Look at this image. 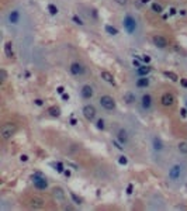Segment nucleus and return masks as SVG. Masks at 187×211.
I'll return each instance as SVG.
<instances>
[{
  "mask_svg": "<svg viewBox=\"0 0 187 211\" xmlns=\"http://www.w3.org/2000/svg\"><path fill=\"white\" fill-rule=\"evenodd\" d=\"M7 20L10 24H17L20 21V11L18 10H11L7 16Z\"/></svg>",
  "mask_w": 187,
  "mask_h": 211,
  "instance_id": "nucleus-15",
  "label": "nucleus"
},
{
  "mask_svg": "<svg viewBox=\"0 0 187 211\" xmlns=\"http://www.w3.org/2000/svg\"><path fill=\"white\" fill-rule=\"evenodd\" d=\"M122 25H124V30L130 35H134L137 33V28H138V23L135 20V17H132L131 14H127L122 20Z\"/></svg>",
  "mask_w": 187,
  "mask_h": 211,
  "instance_id": "nucleus-2",
  "label": "nucleus"
},
{
  "mask_svg": "<svg viewBox=\"0 0 187 211\" xmlns=\"http://www.w3.org/2000/svg\"><path fill=\"white\" fill-rule=\"evenodd\" d=\"M174 96L172 93H163L162 97H160V103L163 107H173L174 106Z\"/></svg>",
  "mask_w": 187,
  "mask_h": 211,
  "instance_id": "nucleus-10",
  "label": "nucleus"
},
{
  "mask_svg": "<svg viewBox=\"0 0 187 211\" xmlns=\"http://www.w3.org/2000/svg\"><path fill=\"white\" fill-rule=\"evenodd\" d=\"M132 190H134V186L132 184H128V187H127V194H132Z\"/></svg>",
  "mask_w": 187,
  "mask_h": 211,
  "instance_id": "nucleus-41",
  "label": "nucleus"
},
{
  "mask_svg": "<svg viewBox=\"0 0 187 211\" xmlns=\"http://www.w3.org/2000/svg\"><path fill=\"white\" fill-rule=\"evenodd\" d=\"M149 77L148 76H139V79L137 80V87H141V89H144V87H148L149 86Z\"/></svg>",
  "mask_w": 187,
  "mask_h": 211,
  "instance_id": "nucleus-20",
  "label": "nucleus"
},
{
  "mask_svg": "<svg viewBox=\"0 0 187 211\" xmlns=\"http://www.w3.org/2000/svg\"><path fill=\"white\" fill-rule=\"evenodd\" d=\"M163 75H165L166 77H169L172 82H177V80H179V76H177V75H176L174 72H170V70H165V72H163Z\"/></svg>",
  "mask_w": 187,
  "mask_h": 211,
  "instance_id": "nucleus-23",
  "label": "nucleus"
},
{
  "mask_svg": "<svg viewBox=\"0 0 187 211\" xmlns=\"http://www.w3.org/2000/svg\"><path fill=\"white\" fill-rule=\"evenodd\" d=\"M48 114L51 115V117H54V118H58V117L61 115V108L56 107V106H52V107L48 108Z\"/></svg>",
  "mask_w": 187,
  "mask_h": 211,
  "instance_id": "nucleus-21",
  "label": "nucleus"
},
{
  "mask_svg": "<svg viewBox=\"0 0 187 211\" xmlns=\"http://www.w3.org/2000/svg\"><path fill=\"white\" fill-rule=\"evenodd\" d=\"M132 65L135 66V68H139V66H141V59H139V58L134 59V61H132Z\"/></svg>",
  "mask_w": 187,
  "mask_h": 211,
  "instance_id": "nucleus-36",
  "label": "nucleus"
},
{
  "mask_svg": "<svg viewBox=\"0 0 187 211\" xmlns=\"http://www.w3.org/2000/svg\"><path fill=\"white\" fill-rule=\"evenodd\" d=\"M124 101H125V104H135V101H137V96L132 93V91H127V93H124Z\"/></svg>",
  "mask_w": 187,
  "mask_h": 211,
  "instance_id": "nucleus-17",
  "label": "nucleus"
},
{
  "mask_svg": "<svg viewBox=\"0 0 187 211\" xmlns=\"http://www.w3.org/2000/svg\"><path fill=\"white\" fill-rule=\"evenodd\" d=\"M98 103H100V106H101L103 108H106V110H108V111L114 110V108H115V106H117V103H115L114 97L108 96V94L101 96V97H100V100H98Z\"/></svg>",
  "mask_w": 187,
  "mask_h": 211,
  "instance_id": "nucleus-4",
  "label": "nucleus"
},
{
  "mask_svg": "<svg viewBox=\"0 0 187 211\" xmlns=\"http://www.w3.org/2000/svg\"><path fill=\"white\" fill-rule=\"evenodd\" d=\"M52 197H54L56 201H59V203H63L65 198H66V194H65V191H63V189H61V187H54V189H52Z\"/></svg>",
  "mask_w": 187,
  "mask_h": 211,
  "instance_id": "nucleus-13",
  "label": "nucleus"
},
{
  "mask_svg": "<svg viewBox=\"0 0 187 211\" xmlns=\"http://www.w3.org/2000/svg\"><path fill=\"white\" fill-rule=\"evenodd\" d=\"M152 42H153V45L156 47V48H159V49H165L166 47H167V40L165 38V37H162V35H153V38H152Z\"/></svg>",
  "mask_w": 187,
  "mask_h": 211,
  "instance_id": "nucleus-11",
  "label": "nucleus"
},
{
  "mask_svg": "<svg viewBox=\"0 0 187 211\" xmlns=\"http://www.w3.org/2000/svg\"><path fill=\"white\" fill-rule=\"evenodd\" d=\"M31 179H33V183L37 190H47L48 189V180L42 173L37 172V173H34L31 176Z\"/></svg>",
  "mask_w": 187,
  "mask_h": 211,
  "instance_id": "nucleus-3",
  "label": "nucleus"
},
{
  "mask_svg": "<svg viewBox=\"0 0 187 211\" xmlns=\"http://www.w3.org/2000/svg\"><path fill=\"white\" fill-rule=\"evenodd\" d=\"M83 115H84V118L87 120V121H93L94 118H96V114H97V111H96V107L94 106H91V104H86L84 107H83Z\"/></svg>",
  "mask_w": 187,
  "mask_h": 211,
  "instance_id": "nucleus-6",
  "label": "nucleus"
},
{
  "mask_svg": "<svg viewBox=\"0 0 187 211\" xmlns=\"http://www.w3.org/2000/svg\"><path fill=\"white\" fill-rule=\"evenodd\" d=\"M186 108H187V101H186Z\"/></svg>",
  "mask_w": 187,
  "mask_h": 211,
  "instance_id": "nucleus-53",
  "label": "nucleus"
},
{
  "mask_svg": "<svg viewBox=\"0 0 187 211\" xmlns=\"http://www.w3.org/2000/svg\"><path fill=\"white\" fill-rule=\"evenodd\" d=\"M118 163H120V165H124V166L128 165V158H127L125 155H121V156L118 158Z\"/></svg>",
  "mask_w": 187,
  "mask_h": 211,
  "instance_id": "nucleus-33",
  "label": "nucleus"
},
{
  "mask_svg": "<svg viewBox=\"0 0 187 211\" xmlns=\"http://www.w3.org/2000/svg\"><path fill=\"white\" fill-rule=\"evenodd\" d=\"M100 76H101V79H103V80H106L107 83H110V84L115 86V79H114V76H113V75H111L110 72H107V70H103V72L100 73Z\"/></svg>",
  "mask_w": 187,
  "mask_h": 211,
  "instance_id": "nucleus-18",
  "label": "nucleus"
},
{
  "mask_svg": "<svg viewBox=\"0 0 187 211\" xmlns=\"http://www.w3.org/2000/svg\"><path fill=\"white\" fill-rule=\"evenodd\" d=\"M48 11H49V14H52V16H56L59 13V10H58V7L55 4H48Z\"/></svg>",
  "mask_w": 187,
  "mask_h": 211,
  "instance_id": "nucleus-29",
  "label": "nucleus"
},
{
  "mask_svg": "<svg viewBox=\"0 0 187 211\" xmlns=\"http://www.w3.org/2000/svg\"><path fill=\"white\" fill-rule=\"evenodd\" d=\"M63 175H65L66 177H70V170H65V172H63Z\"/></svg>",
  "mask_w": 187,
  "mask_h": 211,
  "instance_id": "nucleus-48",
  "label": "nucleus"
},
{
  "mask_svg": "<svg viewBox=\"0 0 187 211\" xmlns=\"http://www.w3.org/2000/svg\"><path fill=\"white\" fill-rule=\"evenodd\" d=\"M152 106H153L152 96H151L149 93H145V94H142V97H141V107H142L145 111H149V110L152 108Z\"/></svg>",
  "mask_w": 187,
  "mask_h": 211,
  "instance_id": "nucleus-8",
  "label": "nucleus"
},
{
  "mask_svg": "<svg viewBox=\"0 0 187 211\" xmlns=\"http://www.w3.org/2000/svg\"><path fill=\"white\" fill-rule=\"evenodd\" d=\"M151 70H152V68H151L149 65H146V66L141 65L139 68H137V75H138V76H148V75L151 73Z\"/></svg>",
  "mask_w": 187,
  "mask_h": 211,
  "instance_id": "nucleus-19",
  "label": "nucleus"
},
{
  "mask_svg": "<svg viewBox=\"0 0 187 211\" xmlns=\"http://www.w3.org/2000/svg\"><path fill=\"white\" fill-rule=\"evenodd\" d=\"M176 13H177V10H176L174 7H170V8H169V16H174Z\"/></svg>",
  "mask_w": 187,
  "mask_h": 211,
  "instance_id": "nucleus-40",
  "label": "nucleus"
},
{
  "mask_svg": "<svg viewBox=\"0 0 187 211\" xmlns=\"http://www.w3.org/2000/svg\"><path fill=\"white\" fill-rule=\"evenodd\" d=\"M96 127H97V130H104L106 128V122H104V120L103 118H98L97 120V122H96Z\"/></svg>",
  "mask_w": 187,
  "mask_h": 211,
  "instance_id": "nucleus-30",
  "label": "nucleus"
},
{
  "mask_svg": "<svg viewBox=\"0 0 187 211\" xmlns=\"http://www.w3.org/2000/svg\"><path fill=\"white\" fill-rule=\"evenodd\" d=\"M180 16H186V10H180Z\"/></svg>",
  "mask_w": 187,
  "mask_h": 211,
  "instance_id": "nucleus-50",
  "label": "nucleus"
},
{
  "mask_svg": "<svg viewBox=\"0 0 187 211\" xmlns=\"http://www.w3.org/2000/svg\"><path fill=\"white\" fill-rule=\"evenodd\" d=\"M68 166H70V168H73L75 170H79V166H77V165H75V163H72V162H68Z\"/></svg>",
  "mask_w": 187,
  "mask_h": 211,
  "instance_id": "nucleus-43",
  "label": "nucleus"
},
{
  "mask_svg": "<svg viewBox=\"0 0 187 211\" xmlns=\"http://www.w3.org/2000/svg\"><path fill=\"white\" fill-rule=\"evenodd\" d=\"M16 132H17V124L16 122H6V124H3L1 128H0V135H1V139H4V141L10 139Z\"/></svg>",
  "mask_w": 187,
  "mask_h": 211,
  "instance_id": "nucleus-1",
  "label": "nucleus"
},
{
  "mask_svg": "<svg viewBox=\"0 0 187 211\" xmlns=\"http://www.w3.org/2000/svg\"><path fill=\"white\" fill-rule=\"evenodd\" d=\"M0 80H1V83H4L7 80V72L4 69H0Z\"/></svg>",
  "mask_w": 187,
  "mask_h": 211,
  "instance_id": "nucleus-34",
  "label": "nucleus"
},
{
  "mask_svg": "<svg viewBox=\"0 0 187 211\" xmlns=\"http://www.w3.org/2000/svg\"><path fill=\"white\" fill-rule=\"evenodd\" d=\"M77 121H76V118H70V125H76Z\"/></svg>",
  "mask_w": 187,
  "mask_h": 211,
  "instance_id": "nucleus-47",
  "label": "nucleus"
},
{
  "mask_svg": "<svg viewBox=\"0 0 187 211\" xmlns=\"http://www.w3.org/2000/svg\"><path fill=\"white\" fill-rule=\"evenodd\" d=\"M69 194H70V197H72V200H73V203H75V204H77V205H80V204L83 203V200H82V198H80V197H79V196H77V194H75L73 191H70Z\"/></svg>",
  "mask_w": 187,
  "mask_h": 211,
  "instance_id": "nucleus-28",
  "label": "nucleus"
},
{
  "mask_svg": "<svg viewBox=\"0 0 187 211\" xmlns=\"http://www.w3.org/2000/svg\"><path fill=\"white\" fill-rule=\"evenodd\" d=\"M177 149H179L180 154L187 155V142H186V141H183V142H179V145H177Z\"/></svg>",
  "mask_w": 187,
  "mask_h": 211,
  "instance_id": "nucleus-26",
  "label": "nucleus"
},
{
  "mask_svg": "<svg viewBox=\"0 0 187 211\" xmlns=\"http://www.w3.org/2000/svg\"><path fill=\"white\" fill-rule=\"evenodd\" d=\"M69 98H70V97H69L68 93H63V94H62V100H65V101H66V100H69Z\"/></svg>",
  "mask_w": 187,
  "mask_h": 211,
  "instance_id": "nucleus-46",
  "label": "nucleus"
},
{
  "mask_svg": "<svg viewBox=\"0 0 187 211\" xmlns=\"http://www.w3.org/2000/svg\"><path fill=\"white\" fill-rule=\"evenodd\" d=\"M180 84L184 87V89H187V79L184 77V79H180Z\"/></svg>",
  "mask_w": 187,
  "mask_h": 211,
  "instance_id": "nucleus-39",
  "label": "nucleus"
},
{
  "mask_svg": "<svg viewBox=\"0 0 187 211\" xmlns=\"http://www.w3.org/2000/svg\"><path fill=\"white\" fill-rule=\"evenodd\" d=\"M141 1H142V3H144V4H145V3H149V1H151V0H141Z\"/></svg>",
  "mask_w": 187,
  "mask_h": 211,
  "instance_id": "nucleus-52",
  "label": "nucleus"
},
{
  "mask_svg": "<svg viewBox=\"0 0 187 211\" xmlns=\"http://www.w3.org/2000/svg\"><path fill=\"white\" fill-rule=\"evenodd\" d=\"M20 161H21V162H27V161H28V155H21V156H20Z\"/></svg>",
  "mask_w": 187,
  "mask_h": 211,
  "instance_id": "nucleus-45",
  "label": "nucleus"
},
{
  "mask_svg": "<svg viewBox=\"0 0 187 211\" xmlns=\"http://www.w3.org/2000/svg\"><path fill=\"white\" fill-rule=\"evenodd\" d=\"M56 93H59V94H63V93H65V87H63V86H59V87H56Z\"/></svg>",
  "mask_w": 187,
  "mask_h": 211,
  "instance_id": "nucleus-37",
  "label": "nucleus"
},
{
  "mask_svg": "<svg viewBox=\"0 0 187 211\" xmlns=\"http://www.w3.org/2000/svg\"><path fill=\"white\" fill-rule=\"evenodd\" d=\"M80 94L84 100H90L94 96V89L90 84H84V86H82V89H80Z\"/></svg>",
  "mask_w": 187,
  "mask_h": 211,
  "instance_id": "nucleus-12",
  "label": "nucleus"
},
{
  "mask_svg": "<svg viewBox=\"0 0 187 211\" xmlns=\"http://www.w3.org/2000/svg\"><path fill=\"white\" fill-rule=\"evenodd\" d=\"M4 54L7 58H14V48H13V42L11 41H6L4 44Z\"/></svg>",
  "mask_w": 187,
  "mask_h": 211,
  "instance_id": "nucleus-16",
  "label": "nucleus"
},
{
  "mask_svg": "<svg viewBox=\"0 0 187 211\" xmlns=\"http://www.w3.org/2000/svg\"><path fill=\"white\" fill-rule=\"evenodd\" d=\"M52 166L56 169L58 173H63L65 172V166H63V163L62 162H56V163H52Z\"/></svg>",
  "mask_w": 187,
  "mask_h": 211,
  "instance_id": "nucleus-27",
  "label": "nucleus"
},
{
  "mask_svg": "<svg viewBox=\"0 0 187 211\" xmlns=\"http://www.w3.org/2000/svg\"><path fill=\"white\" fill-rule=\"evenodd\" d=\"M115 3H118V4H121V6H125V4L128 3V0H115Z\"/></svg>",
  "mask_w": 187,
  "mask_h": 211,
  "instance_id": "nucleus-44",
  "label": "nucleus"
},
{
  "mask_svg": "<svg viewBox=\"0 0 187 211\" xmlns=\"http://www.w3.org/2000/svg\"><path fill=\"white\" fill-rule=\"evenodd\" d=\"M111 142H113V145L115 146L117 149H120V151H124V145H122V144L120 142V141H118V139H113Z\"/></svg>",
  "mask_w": 187,
  "mask_h": 211,
  "instance_id": "nucleus-31",
  "label": "nucleus"
},
{
  "mask_svg": "<svg viewBox=\"0 0 187 211\" xmlns=\"http://www.w3.org/2000/svg\"><path fill=\"white\" fill-rule=\"evenodd\" d=\"M176 210H186V207H184V205H177Z\"/></svg>",
  "mask_w": 187,
  "mask_h": 211,
  "instance_id": "nucleus-49",
  "label": "nucleus"
},
{
  "mask_svg": "<svg viewBox=\"0 0 187 211\" xmlns=\"http://www.w3.org/2000/svg\"><path fill=\"white\" fill-rule=\"evenodd\" d=\"M151 8H152V11H153V13H156V14H160V13H163V7L159 4V3H152Z\"/></svg>",
  "mask_w": 187,
  "mask_h": 211,
  "instance_id": "nucleus-25",
  "label": "nucleus"
},
{
  "mask_svg": "<svg viewBox=\"0 0 187 211\" xmlns=\"http://www.w3.org/2000/svg\"><path fill=\"white\" fill-rule=\"evenodd\" d=\"M152 145H153V149L158 151V152L163 149V142L160 141V138H158V137H155V138L152 139Z\"/></svg>",
  "mask_w": 187,
  "mask_h": 211,
  "instance_id": "nucleus-22",
  "label": "nucleus"
},
{
  "mask_svg": "<svg viewBox=\"0 0 187 211\" xmlns=\"http://www.w3.org/2000/svg\"><path fill=\"white\" fill-rule=\"evenodd\" d=\"M180 114H181L183 118H186L187 117V108H181V110H180Z\"/></svg>",
  "mask_w": 187,
  "mask_h": 211,
  "instance_id": "nucleus-42",
  "label": "nucleus"
},
{
  "mask_svg": "<svg viewBox=\"0 0 187 211\" xmlns=\"http://www.w3.org/2000/svg\"><path fill=\"white\" fill-rule=\"evenodd\" d=\"M72 21H73L75 24H77V25H84L83 20H82L79 16H73V17H72Z\"/></svg>",
  "mask_w": 187,
  "mask_h": 211,
  "instance_id": "nucleus-32",
  "label": "nucleus"
},
{
  "mask_svg": "<svg viewBox=\"0 0 187 211\" xmlns=\"http://www.w3.org/2000/svg\"><path fill=\"white\" fill-rule=\"evenodd\" d=\"M181 172H183V166L181 165H173L170 169H169V180L172 182H176V180H179L180 176H181Z\"/></svg>",
  "mask_w": 187,
  "mask_h": 211,
  "instance_id": "nucleus-5",
  "label": "nucleus"
},
{
  "mask_svg": "<svg viewBox=\"0 0 187 211\" xmlns=\"http://www.w3.org/2000/svg\"><path fill=\"white\" fill-rule=\"evenodd\" d=\"M104 30H106V33L110 34V35H117V34H118V30H117L115 27H113V25H110V24H107L106 27H104Z\"/></svg>",
  "mask_w": 187,
  "mask_h": 211,
  "instance_id": "nucleus-24",
  "label": "nucleus"
},
{
  "mask_svg": "<svg viewBox=\"0 0 187 211\" xmlns=\"http://www.w3.org/2000/svg\"><path fill=\"white\" fill-rule=\"evenodd\" d=\"M142 62H145V63H149L151 62V56H148V55H141V56H138Z\"/></svg>",
  "mask_w": 187,
  "mask_h": 211,
  "instance_id": "nucleus-35",
  "label": "nucleus"
},
{
  "mask_svg": "<svg viewBox=\"0 0 187 211\" xmlns=\"http://www.w3.org/2000/svg\"><path fill=\"white\" fill-rule=\"evenodd\" d=\"M117 139L121 142L122 145H125L130 141V135H128V132L124 130V128H121V130H118V132H117Z\"/></svg>",
  "mask_w": 187,
  "mask_h": 211,
  "instance_id": "nucleus-14",
  "label": "nucleus"
},
{
  "mask_svg": "<svg viewBox=\"0 0 187 211\" xmlns=\"http://www.w3.org/2000/svg\"><path fill=\"white\" fill-rule=\"evenodd\" d=\"M28 205H30V208H33V210H40V208H42V207L45 205V201H44V198H41V197H38V196H34V197L30 198Z\"/></svg>",
  "mask_w": 187,
  "mask_h": 211,
  "instance_id": "nucleus-9",
  "label": "nucleus"
},
{
  "mask_svg": "<svg viewBox=\"0 0 187 211\" xmlns=\"http://www.w3.org/2000/svg\"><path fill=\"white\" fill-rule=\"evenodd\" d=\"M69 70H70V73L73 76H82V75H84V72H86V68L80 62H72L70 66H69Z\"/></svg>",
  "mask_w": 187,
  "mask_h": 211,
  "instance_id": "nucleus-7",
  "label": "nucleus"
},
{
  "mask_svg": "<svg viewBox=\"0 0 187 211\" xmlns=\"http://www.w3.org/2000/svg\"><path fill=\"white\" fill-rule=\"evenodd\" d=\"M34 104H35V106H40V107H41V106L44 104V101H42L41 98H35V100H34Z\"/></svg>",
  "mask_w": 187,
  "mask_h": 211,
  "instance_id": "nucleus-38",
  "label": "nucleus"
},
{
  "mask_svg": "<svg viewBox=\"0 0 187 211\" xmlns=\"http://www.w3.org/2000/svg\"><path fill=\"white\" fill-rule=\"evenodd\" d=\"M65 210H73V207L72 205H65Z\"/></svg>",
  "mask_w": 187,
  "mask_h": 211,
  "instance_id": "nucleus-51",
  "label": "nucleus"
}]
</instances>
